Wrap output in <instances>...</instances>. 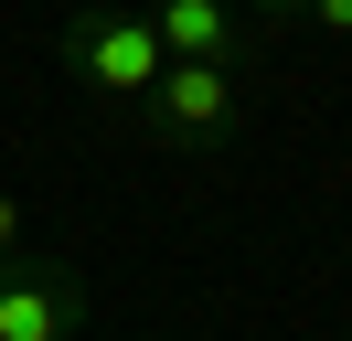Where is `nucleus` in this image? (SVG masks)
<instances>
[{"label": "nucleus", "mask_w": 352, "mask_h": 341, "mask_svg": "<svg viewBox=\"0 0 352 341\" xmlns=\"http://www.w3.org/2000/svg\"><path fill=\"white\" fill-rule=\"evenodd\" d=\"M75 64H86V85L107 107H129V96H150L160 85V32H150V11H86L75 21Z\"/></svg>", "instance_id": "1"}, {"label": "nucleus", "mask_w": 352, "mask_h": 341, "mask_svg": "<svg viewBox=\"0 0 352 341\" xmlns=\"http://www.w3.org/2000/svg\"><path fill=\"white\" fill-rule=\"evenodd\" d=\"M150 128H160L171 149L224 139V128H235V64H160V85H150Z\"/></svg>", "instance_id": "2"}, {"label": "nucleus", "mask_w": 352, "mask_h": 341, "mask_svg": "<svg viewBox=\"0 0 352 341\" xmlns=\"http://www.w3.org/2000/svg\"><path fill=\"white\" fill-rule=\"evenodd\" d=\"M75 320H86L75 267H11L0 277V341H65Z\"/></svg>", "instance_id": "3"}, {"label": "nucleus", "mask_w": 352, "mask_h": 341, "mask_svg": "<svg viewBox=\"0 0 352 341\" xmlns=\"http://www.w3.org/2000/svg\"><path fill=\"white\" fill-rule=\"evenodd\" d=\"M150 32H160L171 64H235V11H224V0H160Z\"/></svg>", "instance_id": "4"}, {"label": "nucleus", "mask_w": 352, "mask_h": 341, "mask_svg": "<svg viewBox=\"0 0 352 341\" xmlns=\"http://www.w3.org/2000/svg\"><path fill=\"white\" fill-rule=\"evenodd\" d=\"M309 21H320V32H342V43H352V0H309Z\"/></svg>", "instance_id": "5"}, {"label": "nucleus", "mask_w": 352, "mask_h": 341, "mask_svg": "<svg viewBox=\"0 0 352 341\" xmlns=\"http://www.w3.org/2000/svg\"><path fill=\"white\" fill-rule=\"evenodd\" d=\"M0 256H22V203L0 192Z\"/></svg>", "instance_id": "6"}, {"label": "nucleus", "mask_w": 352, "mask_h": 341, "mask_svg": "<svg viewBox=\"0 0 352 341\" xmlns=\"http://www.w3.org/2000/svg\"><path fill=\"white\" fill-rule=\"evenodd\" d=\"M256 11H267V21H299V11H309V0H256Z\"/></svg>", "instance_id": "7"}]
</instances>
